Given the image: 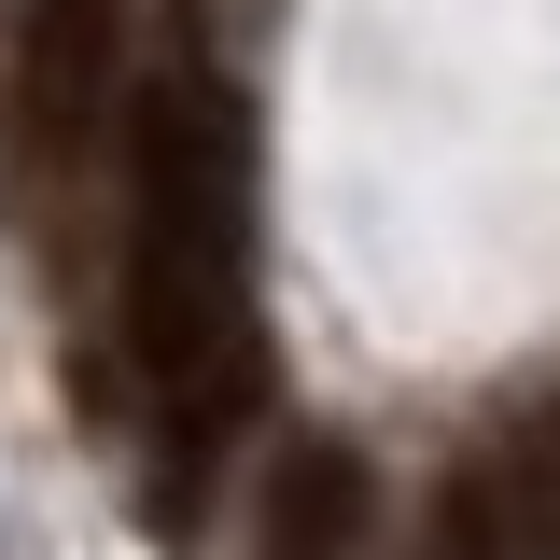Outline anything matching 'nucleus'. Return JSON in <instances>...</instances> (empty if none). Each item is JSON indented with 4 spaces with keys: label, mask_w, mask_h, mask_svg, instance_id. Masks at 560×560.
<instances>
[{
    "label": "nucleus",
    "mask_w": 560,
    "mask_h": 560,
    "mask_svg": "<svg viewBox=\"0 0 560 560\" xmlns=\"http://www.w3.org/2000/svg\"><path fill=\"white\" fill-rule=\"evenodd\" d=\"M127 350L154 393L168 490L197 504L267 407L253 337V98L224 70H154L127 127Z\"/></svg>",
    "instance_id": "nucleus-1"
},
{
    "label": "nucleus",
    "mask_w": 560,
    "mask_h": 560,
    "mask_svg": "<svg viewBox=\"0 0 560 560\" xmlns=\"http://www.w3.org/2000/svg\"><path fill=\"white\" fill-rule=\"evenodd\" d=\"M364 547V463L337 434H294L267 463V560H350Z\"/></svg>",
    "instance_id": "nucleus-2"
}]
</instances>
